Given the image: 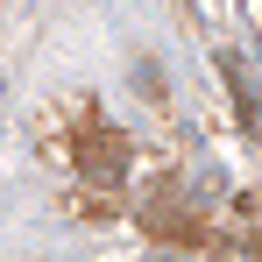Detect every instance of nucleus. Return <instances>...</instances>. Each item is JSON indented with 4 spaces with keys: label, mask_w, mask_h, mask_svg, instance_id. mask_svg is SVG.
Instances as JSON below:
<instances>
[]
</instances>
